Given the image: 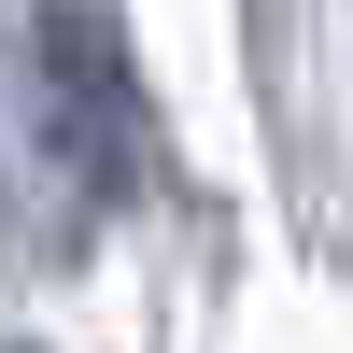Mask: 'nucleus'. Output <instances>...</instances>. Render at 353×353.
<instances>
[{
  "label": "nucleus",
  "mask_w": 353,
  "mask_h": 353,
  "mask_svg": "<svg viewBox=\"0 0 353 353\" xmlns=\"http://www.w3.org/2000/svg\"><path fill=\"white\" fill-rule=\"evenodd\" d=\"M28 99H43V156L85 212L141 184V99H128V57H113L99 14H43L28 28Z\"/></svg>",
  "instance_id": "1"
}]
</instances>
